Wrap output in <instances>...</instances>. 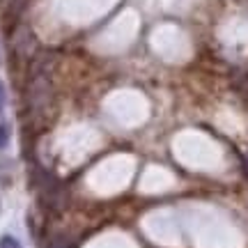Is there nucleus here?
I'll return each mask as SVG.
<instances>
[{
    "instance_id": "obj_1",
    "label": "nucleus",
    "mask_w": 248,
    "mask_h": 248,
    "mask_svg": "<svg viewBox=\"0 0 248 248\" xmlns=\"http://www.w3.org/2000/svg\"><path fill=\"white\" fill-rule=\"evenodd\" d=\"M0 248H21V244H18L14 237H9V234H5L2 239H0Z\"/></svg>"
},
{
    "instance_id": "obj_2",
    "label": "nucleus",
    "mask_w": 248,
    "mask_h": 248,
    "mask_svg": "<svg viewBox=\"0 0 248 248\" xmlns=\"http://www.w3.org/2000/svg\"><path fill=\"white\" fill-rule=\"evenodd\" d=\"M7 140H9V129L5 124H0V150L7 145Z\"/></svg>"
},
{
    "instance_id": "obj_3",
    "label": "nucleus",
    "mask_w": 248,
    "mask_h": 248,
    "mask_svg": "<svg viewBox=\"0 0 248 248\" xmlns=\"http://www.w3.org/2000/svg\"><path fill=\"white\" fill-rule=\"evenodd\" d=\"M2 104H5V88H2V83H0V110H2Z\"/></svg>"
}]
</instances>
